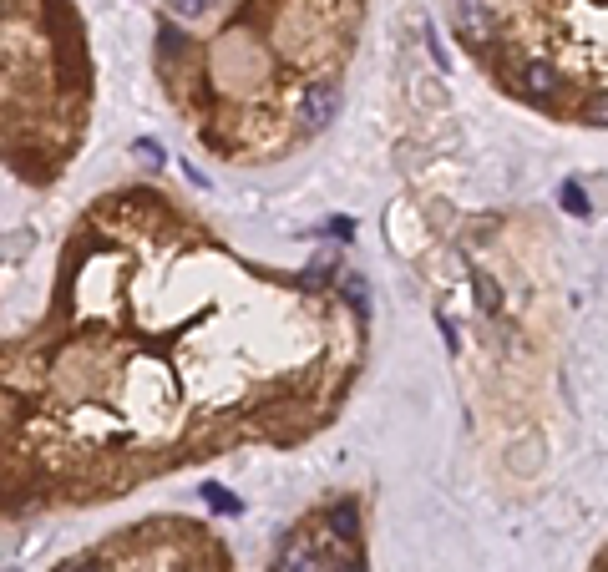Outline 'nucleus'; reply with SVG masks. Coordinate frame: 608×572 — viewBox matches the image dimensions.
I'll list each match as a JSON object with an SVG mask.
<instances>
[{"label": "nucleus", "mask_w": 608, "mask_h": 572, "mask_svg": "<svg viewBox=\"0 0 608 572\" xmlns=\"http://www.w3.org/2000/svg\"><path fill=\"white\" fill-rule=\"evenodd\" d=\"M360 355L335 284L249 264L158 188H117L71 228L46 319L0 340V517L299 446L335 421Z\"/></svg>", "instance_id": "1"}, {"label": "nucleus", "mask_w": 608, "mask_h": 572, "mask_svg": "<svg viewBox=\"0 0 608 572\" xmlns=\"http://www.w3.org/2000/svg\"><path fill=\"white\" fill-rule=\"evenodd\" d=\"M51 572H234L223 537L193 517H147L82 547Z\"/></svg>", "instance_id": "2"}, {"label": "nucleus", "mask_w": 608, "mask_h": 572, "mask_svg": "<svg viewBox=\"0 0 608 572\" xmlns=\"http://www.w3.org/2000/svg\"><path fill=\"white\" fill-rule=\"evenodd\" d=\"M563 203H568V213H578V218L588 213V198H583V188H578V183H568V188H563Z\"/></svg>", "instance_id": "3"}, {"label": "nucleus", "mask_w": 608, "mask_h": 572, "mask_svg": "<svg viewBox=\"0 0 608 572\" xmlns=\"http://www.w3.org/2000/svg\"><path fill=\"white\" fill-rule=\"evenodd\" d=\"M203 492H208V502H213V507H223V512H239V502H234V497H223V486H203Z\"/></svg>", "instance_id": "4"}, {"label": "nucleus", "mask_w": 608, "mask_h": 572, "mask_svg": "<svg viewBox=\"0 0 608 572\" xmlns=\"http://www.w3.org/2000/svg\"><path fill=\"white\" fill-rule=\"evenodd\" d=\"M593 572H603V557H598V562H593Z\"/></svg>", "instance_id": "5"}]
</instances>
